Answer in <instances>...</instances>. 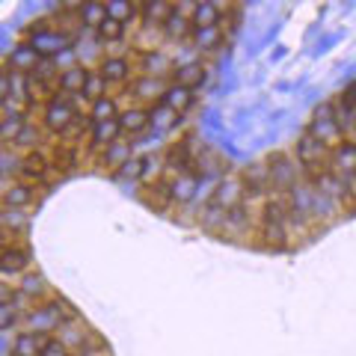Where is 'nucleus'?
Wrapping results in <instances>:
<instances>
[{"label":"nucleus","instance_id":"7ed1b4c3","mask_svg":"<svg viewBox=\"0 0 356 356\" xmlns=\"http://www.w3.org/2000/svg\"><path fill=\"white\" fill-rule=\"evenodd\" d=\"M264 163H267V170H270V181H273L276 193H288L297 181H303V166L297 163L291 149H280V152L267 154Z\"/></svg>","mask_w":356,"mask_h":356},{"label":"nucleus","instance_id":"58836bf2","mask_svg":"<svg viewBox=\"0 0 356 356\" xmlns=\"http://www.w3.org/2000/svg\"><path fill=\"white\" fill-rule=\"evenodd\" d=\"M42 356H74L69 348H65V344L63 341H57V339H54L51 336V341L48 344H44V350H42Z\"/></svg>","mask_w":356,"mask_h":356},{"label":"nucleus","instance_id":"39448f33","mask_svg":"<svg viewBox=\"0 0 356 356\" xmlns=\"http://www.w3.org/2000/svg\"><path fill=\"white\" fill-rule=\"evenodd\" d=\"M238 175H241V184H243V199H250V202H264V199L273 193L270 170H267L264 161L247 163Z\"/></svg>","mask_w":356,"mask_h":356},{"label":"nucleus","instance_id":"c85d7f7f","mask_svg":"<svg viewBox=\"0 0 356 356\" xmlns=\"http://www.w3.org/2000/svg\"><path fill=\"white\" fill-rule=\"evenodd\" d=\"M86 74H89V69H83V65H74V69H69V72H60V95H81L83 83H86Z\"/></svg>","mask_w":356,"mask_h":356},{"label":"nucleus","instance_id":"f257e3e1","mask_svg":"<svg viewBox=\"0 0 356 356\" xmlns=\"http://www.w3.org/2000/svg\"><path fill=\"white\" fill-rule=\"evenodd\" d=\"M18 42L30 44L42 60H54V57H60L63 51L74 48L72 36H65V33H60V30H44V27H24L18 33Z\"/></svg>","mask_w":356,"mask_h":356},{"label":"nucleus","instance_id":"cd10ccee","mask_svg":"<svg viewBox=\"0 0 356 356\" xmlns=\"http://www.w3.org/2000/svg\"><path fill=\"white\" fill-rule=\"evenodd\" d=\"M83 98H86V102H102V98H113V89H110V83L104 81V77L102 74H98L95 69H89V74H86V83H83V92H81Z\"/></svg>","mask_w":356,"mask_h":356},{"label":"nucleus","instance_id":"ea45409f","mask_svg":"<svg viewBox=\"0 0 356 356\" xmlns=\"http://www.w3.org/2000/svg\"><path fill=\"white\" fill-rule=\"evenodd\" d=\"M15 300V282L0 276V303H13Z\"/></svg>","mask_w":356,"mask_h":356},{"label":"nucleus","instance_id":"4c0bfd02","mask_svg":"<svg viewBox=\"0 0 356 356\" xmlns=\"http://www.w3.org/2000/svg\"><path fill=\"white\" fill-rule=\"evenodd\" d=\"M18 321H21V312L15 306V300L13 303H0V332L9 330L13 324H18Z\"/></svg>","mask_w":356,"mask_h":356},{"label":"nucleus","instance_id":"72a5a7b5","mask_svg":"<svg viewBox=\"0 0 356 356\" xmlns=\"http://www.w3.org/2000/svg\"><path fill=\"white\" fill-rule=\"evenodd\" d=\"M0 226H6L9 232H15V235H24L27 232V214L18 211V208L0 205Z\"/></svg>","mask_w":356,"mask_h":356},{"label":"nucleus","instance_id":"e433bc0d","mask_svg":"<svg viewBox=\"0 0 356 356\" xmlns=\"http://www.w3.org/2000/svg\"><path fill=\"white\" fill-rule=\"evenodd\" d=\"M74 356H113V350H110V344L104 341L102 332H95V336L83 344V350H77Z\"/></svg>","mask_w":356,"mask_h":356},{"label":"nucleus","instance_id":"dca6fc26","mask_svg":"<svg viewBox=\"0 0 356 356\" xmlns=\"http://www.w3.org/2000/svg\"><path fill=\"white\" fill-rule=\"evenodd\" d=\"M51 341V336L44 332H30V330H21L18 336L13 339V348H9V356H42L44 344Z\"/></svg>","mask_w":356,"mask_h":356},{"label":"nucleus","instance_id":"f3484780","mask_svg":"<svg viewBox=\"0 0 356 356\" xmlns=\"http://www.w3.org/2000/svg\"><path fill=\"white\" fill-rule=\"evenodd\" d=\"M205 77H208V65L202 60H196V63H187V65H175L170 83L187 86V89H193V92H196V86H202Z\"/></svg>","mask_w":356,"mask_h":356},{"label":"nucleus","instance_id":"393cba45","mask_svg":"<svg viewBox=\"0 0 356 356\" xmlns=\"http://www.w3.org/2000/svg\"><path fill=\"white\" fill-rule=\"evenodd\" d=\"M222 39H226L222 27H208V30H193L191 44L196 48V54H211L214 48H220ZM211 57H214V54H211Z\"/></svg>","mask_w":356,"mask_h":356},{"label":"nucleus","instance_id":"0eeeda50","mask_svg":"<svg viewBox=\"0 0 356 356\" xmlns=\"http://www.w3.org/2000/svg\"><path fill=\"white\" fill-rule=\"evenodd\" d=\"M77 116H81V113L74 110L72 98L69 95H57L51 104L42 107V128L48 131V134H57V137H60V134L69 128Z\"/></svg>","mask_w":356,"mask_h":356},{"label":"nucleus","instance_id":"6e6552de","mask_svg":"<svg viewBox=\"0 0 356 356\" xmlns=\"http://www.w3.org/2000/svg\"><path fill=\"white\" fill-rule=\"evenodd\" d=\"M291 152H294V158H297V163L303 166V170H309V166H324V163H330V154H332V149H327L324 143H321L318 137H312L309 131L300 134L297 143L291 146Z\"/></svg>","mask_w":356,"mask_h":356},{"label":"nucleus","instance_id":"473e14b6","mask_svg":"<svg viewBox=\"0 0 356 356\" xmlns=\"http://www.w3.org/2000/svg\"><path fill=\"white\" fill-rule=\"evenodd\" d=\"M89 119H92V125H102V122H113L119 119V104L116 98H102V102H95L92 110H89Z\"/></svg>","mask_w":356,"mask_h":356},{"label":"nucleus","instance_id":"423d86ee","mask_svg":"<svg viewBox=\"0 0 356 356\" xmlns=\"http://www.w3.org/2000/svg\"><path fill=\"white\" fill-rule=\"evenodd\" d=\"M27 270H33V259H30V243L27 235H18L15 243L0 250V276H24Z\"/></svg>","mask_w":356,"mask_h":356},{"label":"nucleus","instance_id":"bb28decb","mask_svg":"<svg viewBox=\"0 0 356 356\" xmlns=\"http://www.w3.org/2000/svg\"><path fill=\"white\" fill-rule=\"evenodd\" d=\"M220 21H222V3H196V13H193V30L220 27Z\"/></svg>","mask_w":356,"mask_h":356},{"label":"nucleus","instance_id":"f8f14e48","mask_svg":"<svg viewBox=\"0 0 356 356\" xmlns=\"http://www.w3.org/2000/svg\"><path fill=\"white\" fill-rule=\"evenodd\" d=\"M95 332H98V330H92V327H89L81 315H77L74 321H65V324H60V330L54 332V339L63 341L72 353H77V350H83V344H86L89 339H92Z\"/></svg>","mask_w":356,"mask_h":356},{"label":"nucleus","instance_id":"6ab92c4d","mask_svg":"<svg viewBox=\"0 0 356 356\" xmlns=\"http://www.w3.org/2000/svg\"><path fill=\"white\" fill-rule=\"evenodd\" d=\"M42 199H44V193L33 191V187L21 184L18 178H15V181L9 184V191H6V199H3V205H6V208H18V211H27V208H33V205H39Z\"/></svg>","mask_w":356,"mask_h":356},{"label":"nucleus","instance_id":"5701e85b","mask_svg":"<svg viewBox=\"0 0 356 356\" xmlns=\"http://www.w3.org/2000/svg\"><path fill=\"white\" fill-rule=\"evenodd\" d=\"M107 18L119 21L125 27H134L140 21V3H131V0H110L107 3Z\"/></svg>","mask_w":356,"mask_h":356},{"label":"nucleus","instance_id":"4468645a","mask_svg":"<svg viewBox=\"0 0 356 356\" xmlns=\"http://www.w3.org/2000/svg\"><path fill=\"white\" fill-rule=\"evenodd\" d=\"M175 69V60L166 51H154V54H137V74L146 77H161V81H170Z\"/></svg>","mask_w":356,"mask_h":356},{"label":"nucleus","instance_id":"7c9ffc66","mask_svg":"<svg viewBox=\"0 0 356 356\" xmlns=\"http://www.w3.org/2000/svg\"><path fill=\"white\" fill-rule=\"evenodd\" d=\"M95 36H98L102 44H122L125 36H128V27L119 24V21H113V18H104V24L95 30Z\"/></svg>","mask_w":356,"mask_h":356},{"label":"nucleus","instance_id":"4be33fe9","mask_svg":"<svg viewBox=\"0 0 356 356\" xmlns=\"http://www.w3.org/2000/svg\"><path fill=\"white\" fill-rule=\"evenodd\" d=\"M193 102H196V92H193V89L170 83V89H166V95H163V102H161V104H166L170 110H175L178 116H184L187 110L193 107Z\"/></svg>","mask_w":356,"mask_h":356},{"label":"nucleus","instance_id":"2f4dec72","mask_svg":"<svg viewBox=\"0 0 356 356\" xmlns=\"http://www.w3.org/2000/svg\"><path fill=\"white\" fill-rule=\"evenodd\" d=\"M149 119H152L149 128H154V131H170V128H175L178 122H181V116H178L175 110H170L166 104L152 107V110H149Z\"/></svg>","mask_w":356,"mask_h":356},{"label":"nucleus","instance_id":"c9c22d12","mask_svg":"<svg viewBox=\"0 0 356 356\" xmlns=\"http://www.w3.org/2000/svg\"><path fill=\"white\" fill-rule=\"evenodd\" d=\"M143 172H146V154H134V158L125 163V170H122L116 178H125V181H134V184H140V178Z\"/></svg>","mask_w":356,"mask_h":356},{"label":"nucleus","instance_id":"aec40b11","mask_svg":"<svg viewBox=\"0 0 356 356\" xmlns=\"http://www.w3.org/2000/svg\"><path fill=\"white\" fill-rule=\"evenodd\" d=\"M170 191H172V205L187 208V205L193 202L196 191H199V175H196V172H184V175H178L175 181L170 184Z\"/></svg>","mask_w":356,"mask_h":356},{"label":"nucleus","instance_id":"c756f323","mask_svg":"<svg viewBox=\"0 0 356 356\" xmlns=\"http://www.w3.org/2000/svg\"><path fill=\"white\" fill-rule=\"evenodd\" d=\"M104 18H107V3H98V0H83V6H81V21H83V27L86 30H98L104 24Z\"/></svg>","mask_w":356,"mask_h":356},{"label":"nucleus","instance_id":"20e7f679","mask_svg":"<svg viewBox=\"0 0 356 356\" xmlns=\"http://www.w3.org/2000/svg\"><path fill=\"white\" fill-rule=\"evenodd\" d=\"M131 158H134V143L128 137H119L113 146H107L104 152H92V172L116 178Z\"/></svg>","mask_w":356,"mask_h":356},{"label":"nucleus","instance_id":"412c9836","mask_svg":"<svg viewBox=\"0 0 356 356\" xmlns=\"http://www.w3.org/2000/svg\"><path fill=\"white\" fill-rule=\"evenodd\" d=\"M172 15V3H161V0H149V3H140V24L143 27H154V30H163L166 18Z\"/></svg>","mask_w":356,"mask_h":356},{"label":"nucleus","instance_id":"ddd939ff","mask_svg":"<svg viewBox=\"0 0 356 356\" xmlns=\"http://www.w3.org/2000/svg\"><path fill=\"white\" fill-rule=\"evenodd\" d=\"M137 199L146 208L158 211V214H166L170 205H172V191H170V184H166L163 178H158V181H152V184H140L137 187Z\"/></svg>","mask_w":356,"mask_h":356},{"label":"nucleus","instance_id":"b1692460","mask_svg":"<svg viewBox=\"0 0 356 356\" xmlns=\"http://www.w3.org/2000/svg\"><path fill=\"white\" fill-rule=\"evenodd\" d=\"M27 119L24 116H3L0 119V149H15L18 137L24 134Z\"/></svg>","mask_w":356,"mask_h":356},{"label":"nucleus","instance_id":"a878e982","mask_svg":"<svg viewBox=\"0 0 356 356\" xmlns=\"http://www.w3.org/2000/svg\"><path fill=\"white\" fill-rule=\"evenodd\" d=\"M122 137V128H119V119L113 122H102V125H92V152H104L107 146Z\"/></svg>","mask_w":356,"mask_h":356},{"label":"nucleus","instance_id":"9b49d317","mask_svg":"<svg viewBox=\"0 0 356 356\" xmlns=\"http://www.w3.org/2000/svg\"><path fill=\"white\" fill-rule=\"evenodd\" d=\"M15 291L21 294V297H27V300H33L36 306H42V303H48L51 297H57V288H54L44 276L33 267V270H27L24 276L18 280V285H15Z\"/></svg>","mask_w":356,"mask_h":356},{"label":"nucleus","instance_id":"9d476101","mask_svg":"<svg viewBox=\"0 0 356 356\" xmlns=\"http://www.w3.org/2000/svg\"><path fill=\"white\" fill-rule=\"evenodd\" d=\"M252 247L264 250V252H285V250H291V247H288V235H285V222L261 220L259 229H255V235H252Z\"/></svg>","mask_w":356,"mask_h":356},{"label":"nucleus","instance_id":"1a4fd4ad","mask_svg":"<svg viewBox=\"0 0 356 356\" xmlns=\"http://www.w3.org/2000/svg\"><path fill=\"white\" fill-rule=\"evenodd\" d=\"M39 65H42V57L30 44H21V42H15V48H9L3 54V60H0V69H6L9 74H33Z\"/></svg>","mask_w":356,"mask_h":356},{"label":"nucleus","instance_id":"2eb2a0df","mask_svg":"<svg viewBox=\"0 0 356 356\" xmlns=\"http://www.w3.org/2000/svg\"><path fill=\"white\" fill-rule=\"evenodd\" d=\"M330 166L339 178H344V181H356V143L344 140L339 149H332Z\"/></svg>","mask_w":356,"mask_h":356},{"label":"nucleus","instance_id":"a211bd4d","mask_svg":"<svg viewBox=\"0 0 356 356\" xmlns=\"http://www.w3.org/2000/svg\"><path fill=\"white\" fill-rule=\"evenodd\" d=\"M152 125V119H149V110L146 107H128V110H122L119 113V128H122V137H140L143 131H146Z\"/></svg>","mask_w":356,"mask_h":356},{"label":"nucleus","instance_id":"a19ab883","mask_svg":"<svg viewBox=\"0 0 356 356\" xmlns=\"http://www.w3.org/2000/svg\"><path fill=\"white\" fill-rule=\"evenodd\" d=\"M15 232H9L6 226H0V250H3V247H9V243H15Z\"/></svg>","mask_w":356,"mask_h":356},{"label":"nucleus","instance_id":"f704fd0d","mask_svg":"<svg viewBox=\"0 0 356 356\" xmlns=\"http://www.w3.org/2000/svg\"><path fill=\"white\" fill-rule=\"evenodd\" d=\"M21 170V154L15 149H0V178H15Z\"/></svg>","mask_w":356,"mask_h":356},{"label":"nucleus","instance_id":"f03ea898","mask_svg":"<svg viewBox=\"0 0 356 356\" xmlns=\"http://www.w3.org/2000/svg\"><path fill=\"white\" fill-rule=\"evenodd\" d=\"M312 137H318L321 143H324L327 149H339L344 140V131L339 125L336 119V107H332V98H327V102H321L315 110H312V119H309V128H306Z\"/></svg>","mask_w":356,"mask_h":356}]
</instances>
